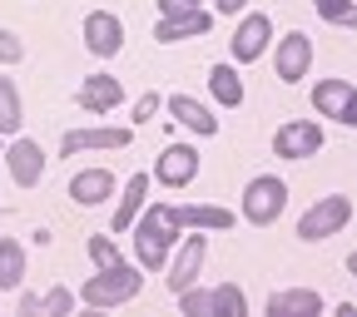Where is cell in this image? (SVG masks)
Listing matches in <instances>:
<instances>
[{
  "label": "cell",
  "mask_w": 357,
  "mask_h": 317,
  "mask_svg": "<svg viewBox=\"0 0 357 317\" xmlns=\"http://www.w3.org/2000/svg\"><path fill=\"white\" fill-rule=\"evenodd\" d=\"M164 105H169V100H164V95H154V89H149V95H139V100H134V124L154 119V114H159Z\"/></svg>",
  "instance_id": "29"
},
{
  "label": "cell",
  "mask_w": 357,
  "mask_h": 317,
  "mask_svg": "<svg viewBox=\"0 0 357 317\" xmlns=\"http://www.w3.org/2000/svg\"><path fill=\"white\" fill-rule=\"evenodd\" d=\"M352 223V199H342V194H328V199H318L303 218H298V238L303 243H323V238H333V233H342Z\"/></svg>",
  "instance_id": "4"
},
{
  "label": "cell",
  "mask_w": 357,
  "mask_h": 317,
  "mask_svg": "<svg viewBox=\"0 0 357 317\" xmlns=\"http://www.w3.org/2000/svg\"><path fill=\"white\" fill-rule=\"evenodd\" d=\"M134 144V129L124 124H100V129H65L60 134V154L75 159V154H89V149H129Z\"/></svg>",
  "instance_id": "8"
},
{
  "label": "cell",
  "mask_w": 357,
  "mask_h": 317,
  "mask_svg": "<svg viewBox=\"0 0 357 317\" xmlns=\"http://www.w3.org/2000/svg\"><path fill=\"white\" fill-rule=\"evenodd\" d=\"M0 139H6V134H0ZM0 159H6V144H0Z\"/></svg>",
  "instance_id": "33"
},
{
  "label": "cell",
  "mask_w": 357,
  "mask_h": 317,
  "mask_svg": "<svg viewBox=\"0 0 357 317\" xmlns=\"http://www.w3.org/2000/svg\"><path fill=\"white\" fill-rule=\"evenodd\" d=\"M75 105H79L84 114L105 119L109 109H119V105H124V84H119L114 75H84V79H79V89H75Z\"/></svg>",
  "instance_id": "11"
},
{
  "label": "cell",
  "mask_w": 357,
  "mask_h": 317,
  "mask_svg": "<svg viewBox=\"0 0 357 317\" xmlns=\"http://www.w3.org/2000/svg\"><path fill=\"white\" fill-rule=\"evenodd\" d=\"M119 194V184H114V173L105 169V164H89V169H79L75 178H70V199L79 203V208H100L105 199H114Z\"/></svg>",
  "instance_id": "15"
},
{
  "label": "cell",
  "mask_w": 357,
  "mask_h": 317,
  "mask_svg": "<svg viewBox=\"0 0 357 317\" xmlns=\"http://www.w3.org/2000/svg\"><path fill=\"white\" fill-rule=\"evenodd\" d=\"M243 6H248V0H213L218 15H243Z\"/></svg>",
  "instance_id": "31"
},
{
  "label": "cell",
  "mask_w": 357,
  "mask_h": 317,
  "mask_svg": "<svg viewBox=\"0 0 357 317\" xmlns=\"http://www.w3.org/2000/svg\"><path fill=\"white\" fill-rule=\"evenodd\" d=\"M169 218L178 223V229H204V233H229L234 229V213L223 203H169Z\"/></svg>",
  "instance_id": "14"
},
{
  "label": "cell",
  "mask_w": 357,
  "mask_h": 317,
  "mask_svg": "<svg viewBox=\"0 0 357 317\" xmlns=\"http://www.w3.org/2000/svg\"><path fill=\"white\" fill-rule=\"evenodd\" d=\"M273 70H278V79H283V84H303V79H307V70H312V35L288 30V35L273 45Z\"/></svg>",
  "instance_id": "9"
},
{
  "label": "cell",
  "mask_w": 357,
  "mask_h": 317,
  "mask_svg": "<svg viewBox=\"0 0 357 317\" xmlns=\"http://www.w3.org/2000/svg\"><path fill=\"white\" fill-rule=\"evenodd\" d=\"M25 60V40L15 30H0V65H20Z\"/></svg>",
  "instance_id": "28"
},
{
  "label": "cell",
  "mask_w": 357,
  "mask_h": 317,
  "mask_svg": "<svg viewBox=\"0 0 357 317\" xmlns=\"http://www.w3.org/2000/svg\"><path fill=\"white\" fill-rule=\"evenodd\" d=\"M6 169L20 189H35L40 178H45V149L35 139H25V134H15V144L6 149Z\"/></svg>",
  "instance_id": "16"
},
{
  "label": "cell",
  "mask_w": 357,
  "mask_h": 317,
  "mask_svg": "<svg viewBox=\"0 0 357 317\" xmlns=\"http://www.w3.org/2000/svg\"><path fill=\"white\" fill-rule=\"evenodd\" d=\"M208 30H213V15L199 6V10H184V15H159L154 40H159V45H178V40H199V35H208Z\"/></svg>",
  "instance_id": "18"
},
{
  "label": "cell",
  "mask_w": 357,
  "mask_h": 317,
  "mask_svg": "<svg viewBox=\"0 0 357 317\" xmlns=\"http://www.w3.org/2000/svg\"><path fill=\"white\" fill-rule=\"evenodd\" d=\"M84 50L100 55V60L119 55V50H124V20L109 15V10H89V15H84Z\"/></svg>",
  "instance_id": "13"
},
{
  "label": "cell",
  "mask_w": 357,
  "mask_h": 317,
  "mask_svg": "<svg viewBox=\"0 0 357 317\" xmlns=\"http://www.w3.org/2000/svg\"><path fill=\"white\" fill-rule=\"evenodd\" d=\"M70 307H75V293L70 288H50L45 297H25L20 302V312H45V317H70Z\"/></svg>",
  "instance_id": "24"
},
{
  "label": "cell",
  "mask_w": 357,
  "mask_h": 317,
  "mask_svg": "<svg viewBox=\"0 0 357 317\" xmlns=\"http://www.w3.org/2000/svg\"><path fill=\"white\" fill-rule=\"evenodd\" d=\"M25 129V109H20V89L10 75H0V134L6 139H15V134Z\"/></svg>",
  "instance_id": "23"
},
{
  "label": "cell",
  "mask_w": 357,
  "mask_h": 317,
  "mask_svg": "<svg viewBox=\"0 0 357 317\" xmlns=\"http://www.w3.org/2000/svg\"><path fill=\"white\" fill-rule=\"evenodd\" d=\"M312 6H323V0H312Z\"/></svg>",
  "instance_id": "34"
},
{
  "label": "cell",
  "mask_w": 357,
  "mask_h": 317,
  "mask_svg": "<svg viewBox=\"0 0 357 317\" xmlns=\"http://www.w3.org/2000/svg\"><path fill=\"white\" fill-rule=\"evenodd\" d=\"M169 114L184 124L189 134H199V139H213L218 134V119H213V109L208 105H199L194 95H169Z\"/></svg>",
  "instance_id": "19"
},
{
  "label": "cell",
  "mask_w": 357,
  "mask_h": 317,
  "mask_svg": "<svg viewBox=\"0 0 357 317\" xmlns=\"http://www.w3.org/2000/svg\"><path fill=\"white\" fill-rule=\"evenodd\" d=\"M323 312V293L312 288H283L268 297V317H318Z\"/></svg>",
  "instance_id": "20"
},
{
  "label": "cell",
  "mask_w": 357,
  "mask_h": 317,
  "mask_svg": "<svg viewBox=\"0 0 357 317\" xmlns=\"http://www.w3.org/2000/svg\"><path fill=\"white\" fill-rule=\"evenodd\" d=\"M318 149H323V124H312V119H288L273 134V154L288 159V164H303V159H312Z\"/></svg>",
  "instance_id": "6"
},
{
  "label": "cell",
  "mask_w": 357,
  "mask_h": 317,
  "mask_svg": "<svg viewBox=\"0 0 357 317\" xmlns=\"http://www.w3.org/2000/svg\"><path fill=\"white\" fill-rule=\"evenodd\" d=\"M89 258H95V268L119 263V243H114V238H105V233H89Z\"/></svg>",
  "instance_id": "27"
},
{
  "label": "cell",
  "mask_w": 357,
  "mask_h": 317,
  "mask_svg": "<svg viewBox=\"0 0 357 317\" xmlns=\"http://www.w3.org/2000/svg\"><path fill=\"white\" fill-rule=\"evenodd\" d=\"M204 0H159V15H184V10H199Z\"/></svg>",
  "instance_id": "30"
},
{
  "label": "cell",
  "mask_w": 357,
  "mask_h": 317,
  "mask_svg": "<svg viewBox=\"0 0 357 317\" xmlns=\"http://www.w3.org/2000/svg\"><path fill=\"white\" fill-rule=\"evenodd\" d=\"M204 253H208V233H204V229H189L184 243H178L174 258H169V293H174V297L189 293V288L199 283V273H204Z\"/></svg>",
  "instance_id": "5"
},
{
  "label": "cell",
  "mask_w": 357,
  "mask_h": 317,
  "mask_svg": "<svg viewBox=\"0 0 357 317\" xmlns=\"http://www.w3.org/2000/svg\"><path fill=\"white\" fill-rule=\"evenodd\" d=\"M25 283V243L0 238V293H15Z\"/></svg>",
  "instance_id": "22"
},
{
  "label": "cell",
  "mask_w": 357,
  "mask_h": 317,
  "mask_svg": "<svg viewBox=\"0 0 357 317\" xmlns=\"http://www.w3.org/2000/svg\"><path fill=\"white\" fill-rule=\"evenodd\" d=\"M318 15H323L328 25H347V30H357V0H323Z\"/></svg>",
  "instance_id": "26"
},
{
  "label": "cell",
  "mask_w": 357,
  "mask_h": 317,
  "mask_svg": "<svg viewBox=\"0 0 357 317\" xmlns=\"http://www.w3.org/2000/svg\"><path fill=\"white\" fill-rule=\"evenodd\" d=\"M139 288H144V273H139V268H129V263L119 258V263L95 268V278H84L79 302H84V307H95V312H105V307H124V302H134V297H139Z\"/></svg>",
  "instance_id": "2"
},
{
  "label": "cell",
  "mask_w": 357,
  "mask_h": 317,
  "mask_svg": "<svg viewBox=\"0 0 357 317\" xmlns=\"http://www.w3.org/2000/svg\"><path fill=\"white\" fill-rule=\"evenodd\" d=\"M213 317H248V297L238 283H218L213 288Z\"/></svg>",
  "instance_id": "25"
},
{
  "label": "cell",
  "mask_w": 357,
  "mask_h": 317,
  "mask_svg": "<svg viewBox=\"0 0 357 317\" xmlns=\"http://www.w3.org/2000/svg\"><path fill=\"white\" fill-rule=\"evenodd\" d=\"M283 203H288V184H283L278 173H258V178H248V189H243V218L253 223V229L278 223V218H283Z\"/></svg>",
  "instance_id": "3"
},
{
  "label": "cell",
  "mask_w": 357,
  "mask_h": 317,
  "mask_svg": "<svg viewBox=\"0 0 357 317\" xmlns=\"http://www.w3.org/2000/svg\"><path fill=\"white\" fill-rule=\"evenodd\" d=\"M312 109L323 119H337L347 129H357V84L347 79H318L312 84Z\"/></svg>",
  "instance_id": "7"
},
{
  "label": "cell",
  "mask_w": 357,
  "mask_h": 317,
  "mask_svg": "<svg viewBox=\"0 0 357 317\" xmlns=\"http://www.w3.org/2000/svg\"><path fill=\"white\" fill-rule=\"evenodd\" d=\"M208 95H213V105H223V109H238V105H243V79H238V70H234V65H208Z\"/></svg>",
  "instance_id": "21"
},
{
  "label": "cell",
  "mask_w": 357,
  "mask_h": 317,
  "mask_svg": "<svg viewBox=\"0 0 357 317\" xmlns=\"http://www.w3.org/2000/svg\"><path fill=\"white\" fill-rule=\"evenodd\" d=\"M149 189H154V173H134L129 184L119 189V203H114V223H109L114 233H134V223H139V213L149 208V203H144V199H149Z\"/></svg>",
  "instance_id": "17"
},
{
  "label": "cell",
  "mask_w": 357,
  "mask_h": 317,
  "mask_svg": "<svg viewBox=\"0 0 357 317\" xmlns=\"http://www.w3.org/2000/svg\"><path fill=\"white\" fill-rule=\"evenodd\" d=\"M268 45H273V20L263 10H253V15L238 20V30L229 40V55H234V65H253V60H263Z\"/></svg>",
  "instance_id": "10"
},
{
  "label": "cell",
  "mask_w": 357,
  "mask_h": 317,
  "mask_svg": "<svg viewBox=\"0 0 357 317\" xmlns=\"http://www.w3.org/2000/svg\"><path fill=\"white\" fill-rule=\"evenodd\" d=\"M347 273H352V278H357V253H352V258H347Z\"/></svg>",
  "instance_id": "32"
},
{
  "label": "cell",
  "mask_w": 357,
  "mask_h": 317,
  "mask_svg": "<svg viewBox=\"0 0 357 317\" xmlns=\"http://www.w3.org/2000/svg\"><path fill=\"white\" fill-rule=\"evenodd\" d=\"M178 243H184V229L169 218V203H149L139 213V223H134V258H139V268H144V273L169 268Z\"/></svg>",
  "instance_id": "1"
},
{
  "label": "cell",
  "mask_w": 357,
  "mask_h": 317,
  "mask_svg": "<svg viewBox=\"0 0 357 317\" xmlns=\"http://www.w3.org/2000/svg\"><path fill=\"white\" fill-rule=\"evenodd\" d=\"M194 178H199V149H194V144H169V149L159 154L154 184H164V189H189Z\"/></svg>",
  "instance_id": "12"
}]
</instances>
